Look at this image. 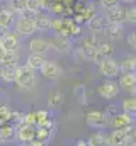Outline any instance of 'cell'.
<instances>
[{
  "instance_id": "obj_46",
  "label": "cell",
  "mask_w": 136,
  "mask_h": 146,
  "mask_svg": "<svg viewBox=\"0 0 136 146\" xmlns=\"http://www.w3.org/2000/svg\"><path fill=\"white\" fill-rule=\"evenodd\" d=\"M7 2H9V0H7Z\"/></svg>"
},
{
  "instance_id": "obj_42",
  "label": "cell",
  "mask_w": 136,
  "mask_h": 146,
  "mask_svg": "<svg viewBox=\"0 0 136 146\" xmlns=\"http://www.w3.org/2000/svg\"><path fill=\"white\" fill-rule=\"evenodd\" d=\"M2 54H3V49H2V46H0V58H2Z\"/></svg>"
},
{
  "instance_id": "obj_17",
  "label": "cell",
  "mask_w": 136,
  "mask_h": 146,
  "mask_svg": "<svg viewBox=\"0 0 136 146\" xmlns=\"http://www.w3.org/2000/svg\"><path fill=\"white\" fill-rule=\"evenodd\" d=\"M49 22H51V17L48 14H44L43 10L36 14L34 17V26H36V31H41V33H48L49 31Z\"/></svg>"
},
{
  "instance_id": "obj_8",
  "label": "cell",
  "mask_w": 136,
  "mask_h": 146,
  "mask_svg": "<svg viewBox=\"0 0 136 146\" xmlns=\"http://www.w3.org/2000/svg\"><path fill=\"white\" fill-rule=\"evenodd\" d=\"M49 48L53 51H60V53H71V39L65 36H60V34H55V36L49 39Z\"/></svg>"
},
{
  "instance_id": "obj_16",
  "label": "cell",
  "mask_w": 136,
  "mask_h": 146,
  "mask_svg": "<svg viewBox=\"0 0 136 146\" xmlns=\"http://www.w3.org/2000/svg\"><path fill=\"white\" fill-rule=\"evenodd\" d=\"M85 24H87V27H89L90 33L97 34V33H102V31H104L107 21H105V15H102V14H95V15H94L89 22H85Z\"/></svg>"
},
{
  "instance_id": "obj_15",
  "label": "cell",
  "mask_w": 136,
  "mask_h": 146,
  "mask_svg": "<svg viewBox=\"0 0 136 146\" xmlns=\"http://www.w3.org/2000/svg\"><path fill=\"white\" fill-rule=\"evenodd\" d=\"M119 88L129 92L131 95H135V88H136V75L135 73H123L119 78Z\"/></svg>"
},
{
  "instance_id": "obj_25",
  "label": "cell",
  "mask_w": 136,
  "mask_h": 146,
  "mask_svg": "<svg viewBox=\"0 0 136 146\" xmlns=\"http://www.w3.org/2000/svg\"><path fill=\"white\" fill-rule=\"evenodd\" d=\"M27 7V0H9V10L15 15H21Z\"/></svg>"
},
{
  "instance_id": "obj_43",
  "label": "cell",
  "mask_w": 136,
  "mask_h": 146,
  "mask_svg": "<svg viewBox=\"0 0 136 146\" xmlns=\"http://www.w3.org/2000/svg\"><path fill=\"white\" fill-rule=\"evenodd\" d=\"M24 146H29V145H24Z\"/></svg>"
},
{
  "instance_id": "obj_21",
  "label": "cell",
  "mask_w": 136,
  "mask_h": 146,
  "mask_svg": "<svg viewBox=\"0 0 136 146\" xmlns=\"http://www.w3.org/2000/svg\"><path fill=\"white\" fill-rule=\"evenodd\" d=\"M14 134H15V126L14 124H10V122L0 124V139H2V143L3 141H10L14 138Z\"/></svg>"
},
{
  "instance_id": "obj_37",
  "label": "cell",
  "mask_w": 136,
  "mask_h": 146,
  "mask_svg": "<svg viewBox=\"0 0 136 146\" xmlns=\"http://www.w3.org/2000/svg\"><path fill=\"white\" fill-rule=\"evenodd\" d=\"M126 41H128V46H129L131 49H135V48H136V34H135V31L128 33V36H126Z\"/></svg>"
},
{
  "instance_id": "obj_9",
  "label": "cell",
  "mask_w": 136,
  "mask_h": 146,
  "mask_svg": "<svg viewBox=\"0 0 136 146\" xmlns=\"http://www.w3.org/2000/svg\"><path fill=\"white\" fill-rule=\"evenodd\" d=\"M97 90H99V95H101L102 99H105V100H114L119 95V92H121L119 90V85L116 82H112V80L104 82Z\"/></svg>"
},
{
  "instance_id": "obj_19",
  "label": "cell",
  "mask_w": 136,
  "mask_h": 146,
  "mask_svg": "<svg viewBox=\"0 0 136 146\" xmlns=\"http://www.w3.org/2000/svg\"><path fill=\"white\" fill-rule=\"evenodd\" d=\"M102 33H105L112 41H117L123 37V24H105Z\"/></svg>"
},
{
  "instance_id": "obj_4",
  "label": "cell",
  "mask_w": 136,
  "mask_h": 146,
  "mask_svg": "<svg viewBox=\"0 0 136 146\" xmlns=\"http://www.w3.org/2000/svg\"><path fill=\"white\" fill-rule=\"evenodd\" d=\"M39 73H41L44 78H48V80H58V78L63 75V68H61L56 61L46 60V61L43 63V66L39 68Z\"/></svg>"
},
{
  "instance_id": "obj_2",
  "label": "cell",
  "mask_w": 136,
  "mask_h": 146,
  "mask_svg": "<svg viewBox=\"0 0 136 146\" xmlns=\"http://www.w3.org/2000/svg\"><path fill=\"white\" fill-rule=\"evenodd\" d=\"M14 31L21 37H29L36 34V26H34V19L26 17V15H19L14 21Z\"/></svg>"
},
{
  "instance_id": "obj_11",
  "label": "cell",
  "mask_w": 136,
  "mask_h": 146,
  "mask_svg": "<svg viewBox=\"0 0 136 146\" xmlns=\"http://www.w3.org/2000/svg\"><path fill=\"white\" fill-rule=\"evenodd\" d=\"M53 129H55V122L51 119H48L44 124L36 126V138L41 139V141H44V143H48L53 138Z\"/></svg>"
},
{
  "instance_id": "obj_26",
  "label": "cell",
  "mask_w": 136,
  "mask_h": 146,
  "mask_svg": "<svg viewBox=\"0 0 136 146\" xmlns=\"http://www.w3.org/2000/svg\"><path fill=\"white\" fill-rule=\"evenodd\" d=\"M87 146H107V141H105V134H102L101 131L94 133L89 136L87 139Z\"/></svg>"
},
{
  "instance_id": "obj_34",
  "label": "cell",
  "mask_w": 136,
  "mask_h": 146,
  "mask_svg": "<svg viewBox=\"0 0 136 146\" xmlns=\"http://www.w3.org/2000/svg\"><path fill=\"white\" fill-rule=\"evenodd\" d=\"M119 112V107L117 106H114V104H111V106H107V109L104 110V115H105V119H107V122H111V119L116 115Z\"/></svg>"
},
{
  "instance_id": "obj_7",
  "label": "cell",
  "mask_w": 136,
  "mask_h": 146,
  "mask_svg": "<svg viewBox=\"0 0 136 146\" xmlns=\"http://www.w3.org/2000/svg\"><path fill=\"white\" fill-rule=\"evenodd\" d=\"M99 66V72L102 76H107V78H114L119 75V65L117 61L111 56V58H104V61L97 65Z\"/></svg>"
},
{
  "instance_id": "obj_28",
  "label": "cell",
  "mask_w": 136,
  "mask_h": 146,
  "mask_svg": "<svg viewBox=\"0 0 136 146\" xmlns=\"http://www.w3.org/2000/svg\"><path fill=\"white\" fill-rule=\"evenodd\" d=\"M97 51L101 53L102 56L111 58V56L114 54V46H112V42H109V41H102V42H97Z\"/></svg>"
},
{
  "instance_id": "obj_27",
  "label": "cell",
  "mask_w": 136,
  "mask_h": 146,
  "mask_svg": "<svg viewBox=\"0 0 136 146\" xmlns=\"http://www.w3.org/2000/svg\"><path fill=\"white\" fill-rule=\"evenodd\" d=\"M12 24H14V14L9 9H0V26L10 27Z\"/></svg>"
},
{
  "instance_id": "obj_1",
  "label": "cell",
  "mask_w": 136,
  "mask_h": 146,
  "mask_svg": "<svg viewBox=\"0 0 136 146\" xmlns=\"http://www.w3.org/2000/svg\"><path fill=\"white\" fill-rule=\"evenodd\" d=\"M14 83H17L21 90H31L36 85V70L29 68L27 65H17Z\"/></svg>"
},
{
  "instance_id": "obj_5",
  "label": "cell",
  "mask_w": 136,
  "mask_h": 146,
  "mask_svg": "<svg viewBox=\"0 0 136 146\" xmlns=\"http://www.w3.org/2000/svg\"><path fill=\"white\" fill-rule=\"evenodd\" d=\"M21 143H29L36 138V126L34 124H26V122H19V126L15 127V134H14Z\"/></svg>"
},
{
  "instance_id": "obj_6",
  "label": "cell",
  "mask_w": 136,
  "mask_h": 146,
  "mask_svg": "<svg viewBox=\"0 0 136 146\" xmlns=\"http://www.w3.org/2000/svg\"><path fill=\"white\" fill-rule=\"evenodd\" d=\"M85 121H87V124H89L90 127H94V129H104V127L109 126V122H107L104 112H101V110H89V112L85 114Z\"/></svg>"
},
{
  "instance_id": "obj_23",
  "label": "cell",
  "mask_w": 136,
  "mask_h": 146,
  "mask_svg": "<svg viewBox=\"0 0 136 146\" xmlns=\"http://www.w3.org/2000/svg\"><path fill=\"white\" fill-rule=\"evenodd\" d=\"M19 63V51H3L2 58H0V66L3 65H17Z\"/></svg>"
},
{
  "instance_id": "obj_41",
  "label": "cell",
  "mask_w": 136,
  "mask_h": 146,
  "mask_svg": "<svg viewBox=\"0 0 136 146\" xmlns=\"http://www.w3.org/2000/svg\"><path fill=\"white\" fill-rule=\"evenodd\" d=\"M123 2H126V3H135V0H123Z\"/></svg>"
},
{
  "instance_id": "obj_20",
  "label": "cell",
  "mask_w": 136,
  "mask_h": 146,
  "mask_svg": "<svg viewBox=\"0 0 136 146\" xmlns=\"http://www.w3.org/2000/svg\"><path fill=\"white\" fill-rule=\"evenodd\" d=\"M119 65V72L123 73H135L136 70V58L135 54H128L121 63H117Z\"/></svg>"
},
{
  "instance_id": "obj_36",
  "label": "cell",
  "mask_w": 136,
  "mask_h": 146,
  "mask_svg": "<svg viewBox=\"0 0 136 146\" xmlns=\"http://www.w3.org/2000/svg\"><path fill=\"white\" fill-rule=\"evenodd\" d=\"M99 5L107 10V9H112V7L119 5V0H99Z\"/></svg>"
},
{
  "instance_id": "obj_18",
  "label": "cell",
  "mask_w": 136,
  "mask_h": 146,
  "mask_svg": "<svg viewBox=\"0 0 136 146\" xmlns=\"http://www.w3.org/2000/svg\"><path fill=\"white\" fill-rule=\"evenodd\" d=\"M15 68H17V65H3V66H0V78L5 83H14V80H15Z\"/></svg>"
},
{
  "instance_id": "obj_22",
  "label": "cell",
  "mask_w": 136,
  "mask_h": 146,
  "mask_svg": "<svg viewBox=\"0 0 136 146\" xmlns=\"http://www.w3.org/2000/svg\"><path fill=\"white\" fill-rule=\"evenodd\" d=\"M46 61V58H44V54H37V53H31L29 56H27V61H26V65L29 66V68H33V70H39L41 66H43V63Z\"/></svg>"
},
{
  "instance_id": "obj_45",
  "label": "cell",
  "mask_w": 136,
  "mask_h": 146,
  "mask_svg": "<svg viewBox=\"0 0 136 146\" xmlns=\"http://www.w3.org/2000/svg\"><path fill=\"white\" fill-rule=\"evenodd\" d=\"M0 95H2V92H0Z\"/></svg>"
},
{
  "instance_id": "obj_38",
  "label": "cell",
  "mask_w": 136,
  "mask_h": 146,
  "mask_svg": "<svg viewBox=\"0 0 136 146\" xmlns=\"http://www.w3.org/2000/svg\"><path fill=\"white\" fill-rule=\"evenodd\" d=\"M46 143L44 141H41V139H37V138H34L33 141H29V146H44Z\"/></svg>"
},
{
  "instance_id": "obj_29",
  "label": "cell",
  "mask_w": 136,
  "mask_h": 146,
  "mask_svg": "<svg viewBox=\"0 0 136 146\" xmlns=\"http://www.w3.org/2000/svg\"><path fill=\"white\" fill-rule=\"evenodd\" d=\"M121 106H123V110H124V112H128V114H131V115L136 114V99H135V95L126 97V99L123 100Z\"/></svg>"
},
{
  "instance_id": "obj_10",
  "label": "cell",
  "mask_w": 136,
  "mask_h": 146,
  "mask_svg": "<svg viewBox=\"0 0 136 146\" xmlns=\"http://www.w3.org/2000/svg\"><path fill=\"white\" fill-rule=\"evenodd\" d=\"M21 39L22 37L19 36L15 31H9L5 36L0 39V46H2L3 51H15L21 46Z\"/></svg>"
},
{
  "instance_id": "obj_33",
  "label": "cell",
  "mask_w": 136,
  "mask_h": 146,
  "mask_svg": "<svg viewBox=\"0 0 136 146\" xmlns=\"http://www.w3.org/2000/svg\"><path fill=\"white\" fill-rule=\"evenodd\" d=\"M75 97L80 99L82 106H87V97H85V85H77L75 87Z\"/></svg>"
},
{
  "instance_id": "obj_13",
  "label": "cell",
  "mask_w": 136,
  "mask_h": 146,
  "mask_svg": "<svg viewBox=\"0 0 136 146\" xmlns=\"http://www.w3.org/2000/svg\"><path fill=\"white\" fill-rule=\"evenodd\" d=\"M29 51L31 53H37V54H46L48 51H51L49 48V39L44 37H34L29 41Z\"/></svg>"
},
{
  "instance_id": "obj_31",
  "label": "cell",
  "mask_w": 136,
  "mask_h": 146,
  "mask_svg": "<svg viewBox=\"0 0 136 146\" xmlns=\"http://www.w3.org/2000/svg\"><path fill=\"white\" fill-rule=\"evenodd\" d=\"M34 124L36 126H41V124H44L48 119H51L49 117V112L48 110H44V109H41V110H34Z\"/></svg>"
},
{
  "instance_id": "obj_3",
  "label": "cell",
  "mask_w": 136,
  "mask_h": 146,
  "mask_svg": "<svg viewBox=\"0 0 136 146\" xmlns=\"http://www.w3.org/2000/svg\"><path fill=\"white\" fill-rule=\"evenodd\" d=\"M129 133H135V124L121 127V129H114L109 136H105L107 146H124V141H126Z\"/></svg>"
},
{
  "instance_id": "obj_14",
  "label": "cell",
  "mask_w": 136,
  "mask_h": 146,
  "mask_svg": "<svg viewBox=\"0 0 136 146\" xmlns=\"http://www.w3.org/2000/svg\"><path fill=\"white\" fill-rule=\"evenodd\" d=\"M123 19H124V9L121 5H116V7L105 10L107 24H123Z\"/></svg>"
},
{
  "instance_id": "obj_40",
  "label": "cell",
  "mask_w": 136,
  "mask_h": 146,
  "mask_svg": "<svg viewBox=\"0 0 136 146\" xmlns=\"http://www.w3.org/2000/svg\"><path fill=\"white\" fill-rule=\"evenodd\" d=\"M77 146H87V141L85 139H77V143H75Z\"/></svg>"
},
{
  "instance_id": "obj_35",
  "label": "cell",
  "mask_w": 136,
  "mask_h": 146,
  "mask_svg": "<svg viewBox=\"0 0 136 146\" xmlns=\"http://www.w3.org/2000/svg\"><path fill=\"white\" fill-rule=\"evenodd\" d=\"M26 10H31V12H41V3H39V0H27V7H26Z\"/></svg>"
},
{
  "instance_id": "obj_44",
  "label": "cell",
  "mask_w": 136,
  "mask_h": 146,
  "mask_svg": "<svg viewBox=\"0 0 136 146\" xmlns=\"http://www.w3.org/2000/svg\"><path fill=\"white\" fill-rule=\"evenodd\" d=\"M0 143H2V139H0Z\"/></svg>"
},
{
  "instance_id": "obj_12",
  "label": "cell",
  "mask_w": 136,
  "mask_h": 146,
  "mask_svg": "<svg viewBox=\"0 0 136 146\" xmlns=\"http://www.w3.org/2000/svg\"><path fill=\"white\" fill-rule=\"evenodd\" d=\"M109 124H112L114 129H121V127H126V126L135 124V115H131V114H128V112H117V114L111 119Z\"/></svg>"
},
{
  "instance_id": "obj_39",
  "label": "cell",
  "mask_w": 136,
  "mask_h": 146,
  "mask_svg": "<svg viewBox=\"0 0 136 146\" xmlns=\"http://www.w3.org/2000/svg\"><path fill=\"white\" fill-rule=\"evenodd\" d=\"M9 31H10V27H2V26H0V39L5 36V34H7Z\"/></svg>"
},
{
  "instance_id": "obj_32",
  "label": "cell",
  "mask_w": 136,
  "mask_h": 146,
  "mask_svg": "<svg viewBox=\"0 0 136 146\" xmlns=\"http://www.w3.org/2000/svg\"><path fill=\"white\" fill-rule=\"evenodd\" d=\"M123 22H126V24H133V26H135V22H136V9L135 7H128V9H124V19H123Z\"/></svg>"
},
{
  "instance_id": "obj_24",
  "label": "cell",
  "mask_w": 136,
  "mask_h": 146,
  "mask_svg": "<svg viewBox=\"0 0 136 146\" xmlns=\"http://www.w3.org/2000/svg\"><path fill=\"white\" fill-rule=\"evenodd\" d=\"M61 102H63V94H61L60 90H51V92L48 94V106H49L51 109L60 107Z\"/></svg>"
},
{
  "instance_id": "obj_30",
  "label": "cell",
  "mask_w": 136,
  "mask_h": 146,
  "mask_svg": "<svg viewBox=\"0 0 136 146\" xmlns=\"http://www.w3.org/2000/svg\"><path fill=\"white\" fill-rule=\"evenodd\" d=\"M48 12H51L53 15H60V17H63V15L67 14V7L63 5V2H61V0H55Z\"/></svg>"
}]
</instances>
